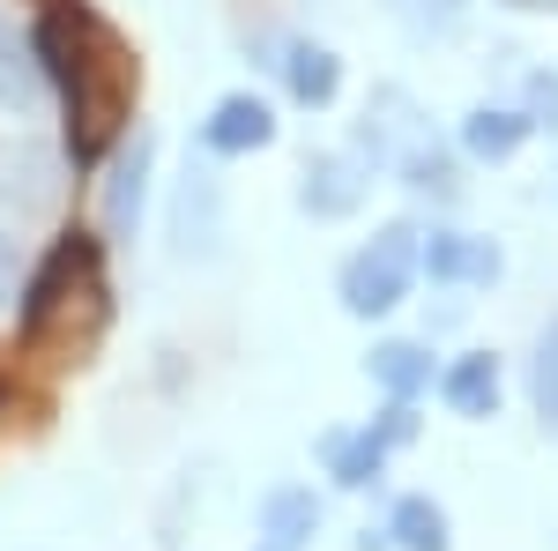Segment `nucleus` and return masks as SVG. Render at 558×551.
Instances as JSON below:
<instances>
[{"mask_svg":"<svg viewBox=\"0 0 558 551\" xmlns=\"http://www.w3.org/2000/svg\"><path fill=\"white\" fill-rule=\"evenodd\" d=\"M417 239H425L417 224H387V231H373V239L343 261L336 291H343L350 321H380V313H395V306L410 298V284H417Z\"/></svg>","mask_w":558,"mask_h":551,"instance_id":"obj_2","label":"nucleus"},{"mask_svg":"<svg viewBox=\"0 0 558 551\" xmlns=\"http://www.w3.org/2000/svg\"><path fill=\"white\" fill-rule=\"evenodd\" d=\"M365 373H373V387H387L395 403H417L432 387V350L425 343H380V350L365 358Z\"/></svg>","mask_w":558,"mask_h":551,"instance_id":"obj_11","label":"nucleus"},{"mask_svg":"<svg viewBox=\"0 0 558 551\" xmlns=\"http://www.w3.org/2000/svg\"><path fill=\"white\" fill-rule=\"evenodd\" d=\"M299 202H305L313 216H350L357 202H365V171H357V157H343V149L313 157V165H305Z\"/></svg>","mask_w":558,"mask_h":551,"instance_id":"obj_7","label":"nucleus"},{"mask_svg":"<svg viewBox=\"0 0 558 551\" xmlns=\"http://www.w3.org/2000/svg\"><path fill=\"white\" fill-rule=\"evenodd\" d=\"M268 551H276V544H268Z\"/></svg>","mask_w":558,"mask_h":551,"instance_id":"obj_20","label":"nucleus"},{"mask_svg":"<svg viewBox=\"0 0 558 551\" xmlns=\"http://www.w3.org/2000/svg\"><path fill=\"white\" fill-rule=\"evenodd\" d=\"M514 8H558V0H514Z\"/></svg>","mask_w":558,"mask_h":551,"instance_id":"obj_18","label":"nucleus"},{"mask_svg":"<svg viewBox=\"0 0 558 551\" xmlns=\"http://www.w3.org/2000/svg\"><path fill=\"white\" fill-rule=\"evenodd\" d=\"M313 529H320V500H313L305 484H283V492L260 500V537H268L276 551H299Z\"/></svg>","mask_w":558,"mask_h":551,"instance_id":"obj_12","label":"nucleus"},{"mask_svg":"<svg viewBox=\"0 0 558 551\" xmlns=\"http://www.w3.org/2000/svg\"><path fill=\"white\" fill-rule=\"evenodd\" d=\"M529 403H536L544 432H558V313L544 321V336L529 350Z\"/></svg>","mask_w":558,"mask_h":551,"instance_id":"obj_15","label":"nucleus"},{"mask_svg":"<svg viewBox=\"0 0 558 551\" xmlns=\"http://www.w3.org/2000/svg\"><path fill=\"white\" fill-rule=\"evenodd\" d=\"M417 268H425L432 284L476 291V284H499L507 254H499L484 231H425V239H417Z\"/></svg>","mask_w":558,"mask_h":551,"instance_id":"obj_4","label":"nucleus"},{"mask_svg":"<svg viewBox=\"0 0 558 551\" xmlns=\"http://www.w3.org/2000/svg\"><path fill=\"white\" fill-rule=\"evenodd\" d=\"M521 97H529V105H521V120L558 134V75H551V68H536V75L521 83Z\"/></svg>","mask_w":558,"mask_h":551,"instance_id":"obj_16","label":"nucleus"},{"mask_svg":"<svg viewBox=\"0 0 558 551\" xmlns=\"http://www.w3.org/2000/svg\"><path fill=\"white\" fill-rule=\"evenodd\" d=\"M320 455H328V477H336L343 492H357V484H373V477L387 469V455H395V447H387L380 432L365 424V432H328V440H320Z\"/></svg>","mask_w":558,"mask_h":551,"instance_id":"obj_10","label":"nucleus"},{"mask_svg":"<svg viewBox=\"0 0 558 551\" xmlns=\"http://www.w3.org/2000/svg\"><path fill=\"white\" fill-rule=\"evenodd\" d=\"M529 134L536 128L521 120L514 105H470V112H462V149H470L476 165H507Z\"/></svg>","mask_w":558,"mask_h":551,"instance_id":"obj_9","label":"nucleus"},{"mask_svg":"<svg viewBox=\"0 0 558 551\" xmlns=\"http://www.w3.org/2000/svg\"><path fill=\"white\" fill-rule=\"evenodd\" d=\"M0 52H8V38H0Z\"/></svg>","mask_w":558,"mask_h":551,"instance_id":"obj_19","label":"nucleus"},{"mask_svg":"<svg viewBox=\"0 0 558 551\" xmlns=\"http://www.w3.org/2000/svg\"><path fill=\"white\" fill-rule=\"evenodd\" d=\"M31 60L38 75L60 89V112H68V157L97 165L105 142L120 134L134 97V60L128 45L112 38L83 0H45L38 23H31Z\"/></svg>","mask_w":558,"mask_h":551,"instance_id":"obj_1","label":"nucleus"},{"mask_svg":"<svg viewBox=\"0 0 558 551\" xmlns=\"http://www.w3.org/2000/svg\"><path fill=\"white\" fill-rule=\"evenodd\" d=\"M276 142V105L254 97V89H231V97H216L209 120H202V149L209 157H254Z\"/></svg>","mask_w":558,"mask_h":551,"instance_id":"obj_5","label":"nucleus"},{"mask_svg":"<svg viewBox=\"0 0 558 551\" xmlns=\"http://www.w3.org/2000/svg\"><path fill=\"white\" fill-rule=\"evenodd\" d=\"M283 89L320 112V105H336V89H343V60H336L328 45H313V38H291L283 45Z\"/></svg>","mask_w":558,"mask_h":551,"instance_id":"obj_8","label":"nucleus"},{"mask_svg":"<svg viewBox=\"0 0 558 551\" xmlns=\"http://www.w3.org/2000/svg\"><path fill=\"white\" fill-rule=\"evenodd\" d=\"M499 395H507V381H499V358H492V350H462V358L439 373V403H447L454 418H492Z\"/></svg>","mask_w":558,"mask_h":551,"instance_id":"obj_6","label":"nucleus"},{"mask_svg":"<svg viewBox=\"0 0 558 551\" xmlns=\"http://www.w3.org/2000/svg\"><path fill=\"white\" fill-rule=\"evenodd\" d=\"M387 537L402 551H447L454 537H447V507L439 500H425V492H410V500H395V514H387Z\"/></svg>","mask_w":558,"mask_h":551,"instance_id":"obj_13","label":"nucleus"},{"mask_svg":"<svg viewBox=\"0 0 558 551\" xmlns=\"http://www.w3.org/2000/svg\"><path fill=\"white\" fill-rule=\"evenodd\" d=\"M15 298V239H0V306Z\"/></svg>","mask_w":558,"mask_h":551,"instance_id":"obj_17","label":"nucleus"},{"mask_svg":"<svg viewBox=\"0 0 558 551\" xmlns=\"http://www.w3.org/2000/svg\"><path fill=\"white\" fill-rule=\"evenodd\" d=\"M23 336L45 343L60 313H75V298H105V268H97V239L89 231H60L52 254L38 261V276L23 284Z\"/></svg>","mask_w":558,"mask_h":551,"instance_id":"obj_3","label":"nucleus"},{"mask_svg":"<svg viewBox=\"0 0 558 551\" xmlns=\"http://www.w3.org/2000/svg\"><path fill=\"white\" fill-rule=\"evenodd\" d=\"M142 194H149V142H134L128 157L112 165V187H105V224H112V231H134V224H142Z\"/></svg>","mask_w":558,"mask_h":551,"instance_id":"obj_14","label":"nucleus"}]
</instances>
